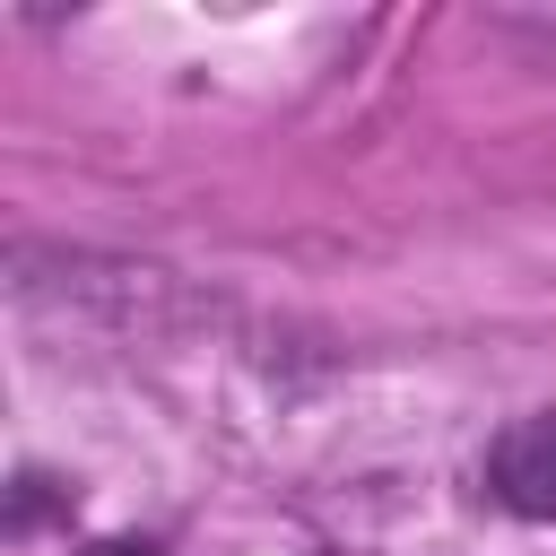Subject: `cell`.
Listing matches in <instances>:
<instances>
[{"instance_id": "cell-1", "label": "cell", "mask_w": 556, "mask_h": 556, "mask_svg": "<svg viewBox=\"0 0 556 556\" xmlns=\"http://www.w3.org/2000/svg\"><path fill=\"white\" fill-rule=\"evenodd\" d=\"M486 495L521 521H556V408L513 417L486 443Z\"/></svg>"}, {"instance_id": "cell-2", "label": "cell", "mask_w": 556, "mask_h": 556, "mask_svg": "<svg viewBox=\"0 0 556 556\" xmlns=\"http://www.w3.org/2000/svg\"><path fill=\"white\" fill-rule=\"evenodd\" d=\"M87 556H156V547H139V539H104V547H87Z\"/></svg>"}]
</instances>
